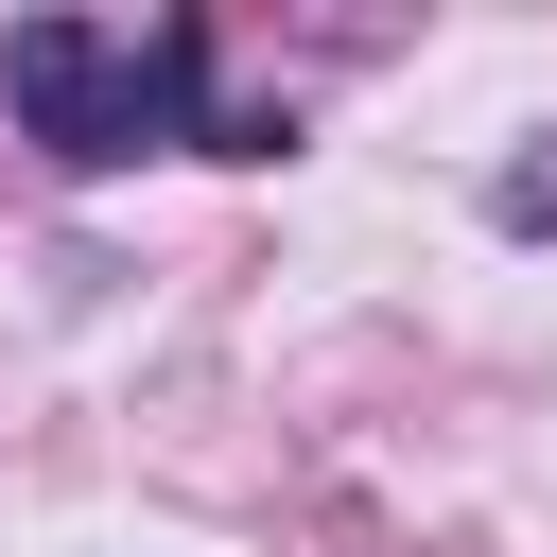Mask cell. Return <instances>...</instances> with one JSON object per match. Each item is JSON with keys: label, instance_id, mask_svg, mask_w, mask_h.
I'll use <instances>...</instances> for the list:
<instances>
[{"label": "cell", "instance_id": "6da1fadb", "mask_svg": "<svg viewBox=\"0 0 557 557\" xmlns=\"http://www.w3.org/2000/svg\"><path fill=\"white\" fill-rule=\"evenodd\" d=\"M0 104H17V139H35L52 174L278 157V139H296L278 104H226V87H209V35H191V17H157V35H122V17H17V35H0Z\"/></svg>", "mask_w": 557, "mask_h": 557}]
</instances>
